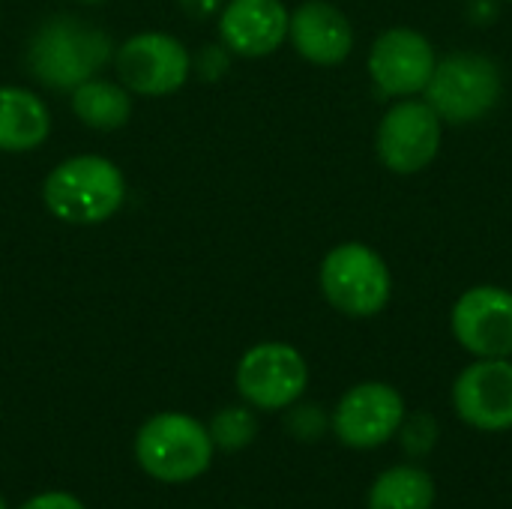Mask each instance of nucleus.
Listing matches in <instances>:
<instances>
[{
	"mask_svg": "<svg viewBox=\"0 0 512 509\" xmlns=\"http://www.w3.org/2000/svg\"><path fill=\"white\" fill-rule=\"evenodd\" d=\"M423 93L441 123L465 126L483 120L498 105L504 81L495 60L474 51H456L435 63Z\"/></svg>",
	"mask_w": 512,
	"mask_h": 509,
	"instance_id": "nucleus-3",
	"label": "nucleus"
},
{
	"mask_svg": "<svg viewBox=\"0 0 512 509\" xmlns=\"http://www.w3.org/2000/svg\"><path fill=\"white\" fill-rule=\"evenodd\" d=\"M282 0H231L219 18V36L240 57H267L288 39Z\"/></svg>",
	"mask_w": 512,
	"mask_h": 509,
	"instance_id": "nucleus-13",
	"label": "nucleus"
},
{
	"mask_svg": "<svg viewBox=\"0 0 512 509\" xmlns=\"http://www.w3.org/2000/svg\"><path fill=\"white\" fill-rule=\"evenodd\" d=\"M228 60L225 54H219V48H204L201 54V75L204 78H219V72H225Z\"/></svg>",
	"mask_w": 512,
	"mask_h": 509,
	"instance_id": "nucleus-22",
	"label": "nucleus"
},
{
	"mask_svg": "<svg viewBox=\"0 0 512 509\" xmlns=\"http://www.w3.org/2000/svg\"><path fill=\"white\" fill-rule=\"evenodd\" d=\"M210 432L186 414H159L147 420L135 438L138 465L162 483H186L201 477L213 459Z\"/></svg>",
	"mask_w": 512,
	"mask_h": 509,
	"instance_id": "nucleus-5",
	"label": "nucleus"
},
{
	"mask_svg": "<svg viewBox=\"0 0 512 509\" xmlns=\"http://www.w3.org/2000/svg\"><path fill=\"white\" fill-rule=\"evenodd\" d=\"M441 132L444 123L426 99H402L378 123V159L396 174H417L435 162Z\"/></svg>",
	"mask_w": 512,
	"mask_h": 509,
	"instance_id": "nucleus-6",
	"label": "nucleus"
},
{
	"mask_svg": "<svg viewBox=\"0 0 512 509\" xmlns=\"http://www.w3.org/2000/svg\"><path fill=\"white\" fill-rule=\"evenodd\" d=\"M42 195L57 219L72 225H96L120 210L126 183L114 162L102 156H75L48 174Z\"/></svg>",
	"mask_w": 512,
	"mask_h": 509,
	"instance_id": "nucleus-2",
	"label": "nucleus"
},
{
	"mask_svg": "<svg viewBox=\"0 0 512 509\" xmlns=\"http://www.w3.org/2000/svg\"><path fill=\"white\" fill-rule=\"evenodd\" d=\"M453 408L462 423L477 432L512 429V363L510 357L477 360L453 384Z\"/></svg>",
	"mask_w": 512,
	"mask_h": 509,
	"instance_id": "nucleus-11",
	"label": "nucleus"
},
{
	"mask_svg": "<svg viewBox=\"0 0 512 509\" xmlns=\"http://www.w3.org/2000/svg\"><path fill=\"white\" fill-rule=\"evenodd\" d=\"M21 509H84L72 495L66 492H45V495H36L30 498Z\"/></svg>",
	"mask_w": 512,
	"mask_h": 509,
	"instance_id": "nucleus-21",
	"label": "nucleus"
},
{
	"mask_svg": "<svg viewBox=\"0 0 512 509\" xmlns=\"http://www.w3.org/2000/svg\"><path fill=\"white\" fill-rule=\"evenodd\" d=\"M438 435H441V429H438V420L432 414H414V417L405 414V420L399 426V438H402L405 453L408 456H417V459L420 456H429L435 450Z\"/></svg>",
	"mask_w": 512,
	"mask_h": 509,
	"instance_id": "nucleus-19",
	"label": "nucleus"
},
{
	"mask_svg": "<svg viewBox=\"0 0 512 509\" xmlns=\"http://www.w3.org/2000/svg\"><path fill=\"white\" fill-rule=\"evenodd\" d=\"M321 291L348 318H372L393 297V276L384 258L366 243H339L321 264Z\"/></svg>",
	"mask_w": 512,
	"mask_h": 509,
	"instance_id": "nucleus-4",
	"label": "nucleus"
},
{
	"mask_svg": "<svg viewBox=\"0 0 512 509\" xmlns=\"http://www.w3.org/2000/svg\"><path fill=\"white\" fill-rule=\"evenodd\" d=\"M81 3H102V0H81Z\"/></svg>",
	"mask_w": 512,
	"mask_h": 509,
	"instance_id": "nucleus-24",
	"label": "nucleus"
},
{
	"mask_svg": "<svg viewBox=\"0 0 512 509\" xmlns=\"http://www.w3.org/2000/svg\"><path fill=\"white\" fill-rule=\"evenodd\" d=\"M366 504L369 509H432L435 507V480L414 465L387 468L372 483Z\"/></svg>",
	"mask_w": 512,
	"mask_h": 509,
	"instance_id": "nucleus-16",
	"label": "nucleus"
},
{
	"mask_svg": "<svg viewBox=\"0 0 512 509\" xmlns=\"http://www.w3.org/2000/svg\"><path fill=\"white\" fill-rule=\"evenodd\" d=\"M0 509H6V507H3V501H0Z\"/></svg>",
	"mask_w": 512,
	"mask_h": 509,
	"instance_id": "nucleus-25",
	"label": "nucleus"
},
{
	"mask_svg": "<svg viewBox=\"0 0 512 509\" xmlns=\"http://www.w3.org/2000/svg\"><path fill=\"white\" fill-rule=\"evenodd\" d=\"M72 111L78 114V120L84 126L111 132L129 120L132 102L123 87L102 81V78H87L84 84H78L72 90Z\"/></svg>",
	"mask_w": 512,
	"mask_h": 509,
	"instance_id": "nucleus-17",
	"label": "nucleus"
},
{
	"mask_svg": "<svg viewBox=\"0 0 512 509\" xmlns=\"http://www.w3.org/2000/svg\"><path fill=\"white\" fill-rule=\"evenodd\" d=\"M288 36L300 57L318 66H336L354 48L348 15L327 0H306L297 6L288 18Z\"/></svg>",
	"mask_w": 512,
	"mask_h": 509,
	"instance_id": "nucleus-14",
	"label": "nucleus"
},
{
	"mask_svg": "<svg viewBox=\"0 0 512 509\" xmlns=\"http://www.w3.org/2000/svg\"><path fill=\"white\" fill-rule=\"evenodd\" d=\"M111 57V39L96 30L93 24L60 15L39 27V33L30 42L27 66L30 72L54 87V90H72L93 78Z\"/></svg>",
	"mask_w": 512,
	"mask_h": 509,
	"instance_id": "nucleus-1",
	"label": "nucleus"
},
{
	"mask_svg": "<svg viewBox=\"0 0 512 509\" xmlns=\"http://www.w3.org/2000/svg\"><path fill=\"white\" fill-rule=\"evenodd\" d=\"M210 438L213 447L225 450V453H237L243 447H249L258 435V420L246 411V408H225L213 417L210 423Z\"/></svg>",
	"mask_w": 512,
	"mask_h": 509,
	"instance_id": "nucleus-18",
	"label": "nucleus"
},
{
	"mask_svg": "<svg viewBox=\"0 0 512 509\" xmlns=\"http://www.w3.org/2000/svg\"><path fill=\"white\" fill-rule=\"evenodd\" d=\"M177 3H180V9H183L186 15H192V18H210V15L219 9L222 0H177Z\"/></svg>",
	"mask_w": 512,
	"mask_h": 509,
	"instance_id": "nucleus-23",
	"label": "nucleus"
},
{
	"mask_svg": "<svg viewBox=\"0 0 512 509\" xmlns=\"http://www.w3.org/2000/svg\"><path fill=\"white\" fill-rule=\"evenodd\" d=\"M189 51L168 33H141L117 51L120 81L144 96L174 93L189 78Z\"/></svg>",
	"mask_w": 512,
	"mask_h": 509,
	"instance_id": "nucleus-12",
	"label": "nucleus"
},
{
	"mask_svg": "<svg viewBox=\"0 0 512 509\" xmlns=\"http://www.w3.org/2000/svg\"><path fill=\"white\" fill-rule=\"evenodd\" d=\"M510 3H512V0H510Z\"/></svg>",
	"mask_w": 512,
	"mask_h": 509,
	"instance_id": "nucleus-26",
	"label": "nucleus"
},
{
	"mask_svg": "<svg viewBox=\"0 0 512 509\" xmlns=\"http://www.w3.org/2000/svg\"><path fill=\"white\" fill-rule=\"evenodd\" d=\"M435 48L432 42L411 27L384 30L369 51V75L384 96L408 99L426 90L435 72Z\"/></svg>",
	"mask_w": 512,
	"mask_h": 509,
	"instance_id": "nucleus-10",
	"label": "nucleus"
},
{
	"mask_svg": "<svg viewBox=\"0 0 512 509\" xmlns=\"http://www.w3.org/2000/svg\"><path fill=\"white\" fill-rule=\"evenodd\" d=\"M405 420V399L384 381H366L351 387L333 414L336 438L351 450H375L399 435Z\"/></svg>",
	"mask_w": 512,
	"mask_h": 509,
	"instance_id": "nucleus-8",
	"label": "nucleus"
},
{
	"mask_svg": "<svg viewBox=\"0 0 512 509\" xmlns=\"http://www.w3.org/2000/svg\"><path fill=\"white\" fill-rule=\"evenodd\" d=\"M309 384L306 360L285 342H264L243 354L237 366V390L246 402L264 411L294 405Z\"/></svg>",
	"mask_w": 512,
	"mask_h": 509,
	"instance_id": "nucleus-7",
	"label": "nucleus"
},
{
	"mask_svg": "<svg viewBox=\"0 0 512 509\" xmlns=\"http://www.w3.org/2000/svg\"><path fill=\"white\" fill-rule=\"evenodd\" d=\"M288 429H291L297 438H303V441H315V438L327 429V417L321 414V408L303 405V408H297V411L291 414Z\"/></svg>",
	"mask_w": 512,
	"mask_h": 509,
	"instance_id": "nucleus-20",
	"label": "nucleus"
},
{
	"mask_svg": "<svg viewBox=\"0 0 512 509\" xmlns=\"http://www.w3.org/2000/svg\"><path fill=\"white\" fill-rule=\"evenodd\" d=\"M450 327L477 360L512 357V291L498 285L468 288L453 306Z\"/></svg>",
	"mask_w": 512,
	"mask_h": 509,
	"instance_id": "nucleus-9",
	"label": "nucleus"
},
{
	"mask_svg": "<svg viewBox=\"0 0 512 509\" xmlns=\"http://www.w3.org/2000/svg\"><path fill=\"white\" fill-rule=\"evenodd\" d=\"M51 114L45 102L21 87H0V150H33L48 138Z\"/></svg>",
	"mask_w": 512,
	"mask_h": 509,
	"instance_id": "nucleus-15",
	"label": "nucleus"
}]
</instances>
